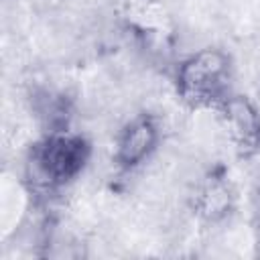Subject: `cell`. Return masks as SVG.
<instances>
[{"label": "cell", "instance_id": "3", "mask_svg": "<svg viewBox=\"0 0 260 260\" xmlns=\"http://www.w3.org/2000/svg\"><path fill=\"white\" fill-rule=\"evenodd\" d=\"M154 142H156V130L150 118H144V116L136 118L124 128L118 140L116 156L124 167H134L152 150Z\"/></svg>", "mask_w": 260, "mask_h": 260}, {"label": "cell", "instance_id": "2", "mask_svg": "<svg viewBox=\"0 0 260 260\" xmlns=\"http://www.w3.org/2000/svg\"><path fill=\"white\" fill-rule=\"evenodd\" d=\"M87 156L89 144L85 138L57 134L45 140V144L39 148V167L49 179L63 183L73 179L83 169Z\"/></svg>", "mask_w": 260, "mask_h": 260}, {"label": "cell", "instance_id": "1", "mask_svg": "<svg viewBox=\"0 0 260 260\" xmlns=\"http://www.w3.org/2000/svg\"><path fill=\"white\" fill-rule=\"evenodd\" d=\"M230 79L228 57L219 51H201L183 63L179 71V91L181 95L195 104H211L223 98Z\"/></svg>", "mask_w": 260, "mask_h": 260}]
</instances>
